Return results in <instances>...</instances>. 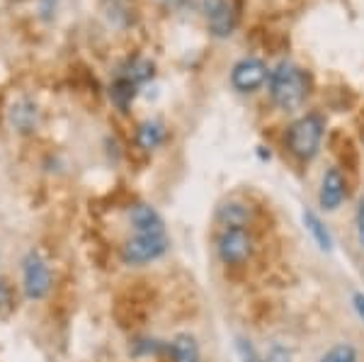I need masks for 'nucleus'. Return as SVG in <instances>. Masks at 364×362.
<instances>
[{"mask_svg":"<svg viewBox=\"0 0 364 362\" xmlns=\"http://www.w3.org/2000/svg\"><path fill=\"white\" fill-rule=\"evenodd\" d=\"M269 78V68L260 56H243L231 68V85L240 95L257 92Z\"/></svg>","mask_w":364,"mask_h":362,"instance_id":"obj_6","label":"nucleus"},{"mask_svg":"<svg viewBox=\"0 0 364 362\" xmlns=\"http://www.w3.org/2000/svg\"><path fill=\"white\" fill-rule=\"evenodd\" d=\"M37 122H39V110L37 105L32 100H17L13 107H10V124L15 127L17 132L29 134L37 129Z\"/></svg>","mask_w":364,"mask_h":362,"instance_id":"obj_11","label":"nucleus"},{"mask_svg":"<svg viewBox=\"0 0 364 362\" xmlns=\"http://www.w3.org/2000/svg\"><path fill=\"white\" fill-rule=\"evenodd\" d=\"M166 350L170 355V362H199L202 360L197 338L190 334H178L173 341L166 343Z\"/></svg>","mask_w":364,"mask_h":362,"instance_id":"obj_10","label":"nucleus"},{"mask_svg":"<svg viewBox=\"0 0 364 362\" xmlns=\"http://www.w3.org/2000/svg\"><path fill=\"white\" fill-rule=\"evenodd\" d=\"M170 250L168 233H136L122 246V260L127 265H146L163 258Z\"/></svg>","mask_w":364,"mask_h":362,"instance_id":"obj_4","label":"nucleus"},{"mask_svg":"<svg viewBox=\"0 0 364 362\" xmlns=\"http://www.w3.org/2000/svg\"><path fill=\"white\" fill-rule=\"evenodd\" d=\"M51 270L46 265V260L39 253L29 250L22 260V287H25V297L32 302L44 299L51 292Z\"/></svg>","mask_w":364,"mask_h":362,"instance_id":"obj_5","label":"nucleus"},{"mask_svg":"<svg viewBox=\"0 0 364 362\" xmlns=\"http://www.w3.org/2000/svg\"><path fill=\"white\" fill-rule=\"evenodd\" d=\"M352 307H355L357 316L364 321V292H355V294H352Z\"/></svg>","mask_w":364,"mask_h":362,"instance_id":"obj_21","label":"nucleus"},{"mask_svg":"<svg viewBox=\"0 0 364 362\" xmlns=\"http://www.w3.org/2000/svg\"><path fill=\"white\" fill-rule=\"evenodd\" d=\"M117 73L124 75V78H129L132 83H136L141 87V85L149 83V80L156 75V66H154V61H149V58L134 56V58H127Z\"/></svg>","mask_w":364,"mask_h":362,"instance_id":"obj_13","label":"nucleus"},{"mask_svg":"<svg viewBox=\"0 0 364 362\" xmlns=\"http://www.w3.org/2000/svg\"><path fill=\"white\" fill-rule=\"evenodd\" d=\"M182 3H185V0H166V5H168V8H180Z\"/></svg>","mask_w":364,"mask_h":362,"instance_id":"obj_22","label":"nucleus"},{"mask_svg":"<svg viewBox=\"0 0 364 362\" xmlns=\"http://www.w3.org/2000/svg\"><path fill=\"white\" fill-rule=\"evenodd\" d=\"M129 221L136 233H166V221L161 212L149 202H136L129 207Z\"/></svg>","mask_w":364,"mask_h":362,"instance_id":"obj_9","label":"nucleus"},{"mask_svg":"<svg viewBox=\"0 0 364 362\" xmlns=\"http://www.w3.org/2000/svg\"><path fill=\"white\" fill-rule=\"evenodd\" d=\"M13 287L5 277H0V314L13 312Z\"/></svg>","mask_w":364,"mask_h":362,"instance_id":"obj_19","label":"nucleus"},{"mask_svg":"<svg viewBox=\"0 0 364 362\" xmlns=\"http://www.w3.org/2000/svg\"><path fill=\"white\" fill-rule=\"evenodd\" d=\"M355 231H357V243L364 248V200L357 204V214H355Z\"/></svg>","mask_w":364,"mask_h":362,"instance_id":"obj_20","label":"nucleus"},{"mask_svg":"<svg viewBox=\"0 0 364 362\" xmlns=\"http://www.w3.org/2000/svg\"><path fill=\"white\" fill-rule=\"evenodd\" d=\"M267 90L272 102L284 112H294L306 102L311 92V75L306 68H301L294 61H279L277 66L269 71L267 78Z\"/></svg>","mask_w":364,"mask_h":362,"instance_id":"obj_1","label":"nucleus"},{"mask_svg":"<svg viewBox=\"0 0 364 362\" xmlns=\"http://www.w3.org/2000/svg\"><path fill=\"white\" fill-rule=\"evenodd\" d=\"M252 250H255V241L248 226H221L216 236V255L224 265H245L252 258Z\"/></svg>","mask_w":364,"mask_h":362,"instance_id":"obj_3","label":"nucleus"},{"mask_svg":"<svg viewBox=\"0 0 364 362\" xmlns=\"http://www.w3.org/2000/svg\"><path fill=\"white\" fill-rule=\"evenodd\" d=\"M318 362H360V353L352 343H338L321 355Z\"/></svg>","mask_w":364,"mask_h":362,"instance_id":"obj_17","label":"nucleus"},{"mask_svg":"<svg viewBox=\"0 0 364 362\" xmlns=\"http://www.w3.org/2000/svg\"><path fill=\"white\" fill-rule=\"evenodd\" d=\"M168 139V129L161 119H146L139 124L136 129V142L144 151H156L166 144Z\"/></svg>","mask_w":364,"mask_h":362,"instance_id":"obj_12","label":"nucleus"},{"mask_svg":"<svg viewBox=\"0 0 364 362\" xmlns=\"http://www.w3.org/2000/svg\"><path fill=\"white\" fill-rule=\"evenodd\" d=\"M304 224H306V231L316 241V246H318L321 250H333V233L318 214L306 209V212H304Z\"/></svg>","mask_w":364,"mask_h":362,"instance_id":"obj_15","label":"nucleus"},{"mask_svg":"<svg viewBox=\"0 0 364 362\" xmlns=\"http://www.w3.org/2000/svg\"><path fill=\"white\" fill-rule=\"evenodd\" d=\"M236 350H238V355H240V362H267V360L262 358V355L255 350V346H252L250 341H245V338H238Z\"/></svg>","mask_w":364,"mask_h":362,"instance_id":"obj_18","label":"nucleus"},{"mask_svg":"<svg viewBox=\"0 0 364 362\" xmlns=\"http://www.w3.org/2000/svg\"><path fill=\"white\" fill-rule=\"evenodd\" d=\"M136 95H139V85L132 83V80L124 78V75L117 73L112 85H109V97H112V102L117 105V107H119L122 112H127L129 105L136 100Z\"/></svg>","mask_w":364,"mask_h":362,"instance_id":"obj_14","label":"nucleus"},{"mask_svg":"<svg viewBox=\"0 0 364 362\" xmlns=\"http://www.w3.org/2000/svg\"><path fill=\"white\" fill-rule=\"evenodd\" d=\"M202 17L209 34L216 39L231 37L238 27V13L231 0H202Z\"/></svg>","mask_w":364,"mask_h":362,"instance_id":"obj_7","label":"nucleus"},{"mask_svg":"<svg viewBox=\"0 0 364 362\" xmlns=\"http://www.w3.org/2000/svg\"><path fill=\"white\" fill-rule=\"evenodd\" d=\"M216 219H219L221 226H248L250 221V212L243 202H226L219 207L216 212Z\"/></svg>","mask_w":364,"mask_h":362,"instance_id":"obj_16","label":"nucleus"},{"mask_svg":"<svg viewBox=\"0 0 364 362\" xmlns=\"http://www.w3.org/2000/svg\"><path fill=\"white\" fill-rule=\"evenodd\" d=\"M323 134H326V119L318 112H309L291 122L284 134V144L296 161L309 163L321 154Z\"/></svg>","mask_w":364,"mask_h":362,"instance_id":"obj_2","label":"nucleus"},{"mask_svg":"<svg viewBox=\"0 0 364 362\" xmlns=\"http://www.w3.org/2000/svg\"><path fill=\"white\" fill-rule=\"evenodd\" d=\"M345 200H348V180L340 173V168H328L321 178V190H318L321 209L336 212Z\"/></svg>","mask_w":364,"mask_h":362,"instance_id":"obj_8","label":"nucleus"}]
</instances>
